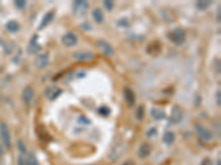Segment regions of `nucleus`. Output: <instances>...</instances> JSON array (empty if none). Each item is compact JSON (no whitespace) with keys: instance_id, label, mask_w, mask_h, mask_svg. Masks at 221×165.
<instances>
[{"instance_id":"1","label":"nucleus","mask_w":221,"mask_h":165,"mask_svg":"<svg viewBox=\"0 0 221 165\" xmlns=\"http://www.w3.org/2000/svg\"><path fill=\"white\" fill-rule=\"evenodd\" d=\"M168 38L173 43L181 44L184 43L186 40V33L182 29L177 28V29H174V30L168 33Z\"/></svg>"},{"instance_id":"2","label":"nucleus","mask_w":221,"mask_h":165,"mask_svg":"<svg viewBox=\"0 0 221 165\" xmlns=\"http://www.w3.org/2000/svg\"><path fill=\"white\" fill-rule=\"evenodd\" d=\"M0 138L2 140L3 145L7 148H9L11 146V135H10V131L8 129V126L3 122L0 123Z\"/></svg>"},{"instance_id":"3","label":"nucleus","mask_w":221,"mask_h":165,"mask_svg":"<svg viewBox=\"0 0 221 165\" xmlns=\"http://www.w3.org/2000/svg\"><path fill=\"white\" fill-rule=\"evenodd\" d=\"M195 130H196L197 134L204 141H211L212 140V133H211L207 128H204L202 124L196 123L195 124Z\"/></svg>"},{"instance_id":"4","label":"nucleus","mask_w":221,"mask_h":165,"mask_svg":"<svg viewBox=\"0 0 221 165\" xmlns=\"http://www.w3.org/2000/svg\"><path fill=\"white\" fill-rule=\"evenodd\" d=\"M97 46L101 49V51L103 52V54H105L106 56H113L114 55V49L113 46L110 45L108 42H106L105 40H99V41L96 42Z\"/></svg>"},{"instance_id":"5","label":"nucleus","mask_w":221,"mask_h":165,"mask_svg":"<svg viewBox=\"0 0 221 165\" xmlns=\"http://www.w3.org/2000/svg\"><path fill=\"white\" fill-rule=\"evenodd\" d=\"M62 43L68 47H72L76 45L77 43V36L75 33L73 32H68L62 36Z\"/></svg>"},{"instance_id":"6","label":"nucleus","mask_w":221,"mask_h":165,"mask_svg":"<svg viewBox=\"0 0 221 165\" xmlns=\"http://www.w3.org/2000/svg\"><path fill=\"white\" fill-rule=\"evenodd\" d=\"M182 110L180 107L178 106H174L173 109H171V113H170V120L173 123H179L182 119Z\"/></svg>"},{"instance_id":"7","label":"nucleus","mask_w":221,"mask_h":165,"mask_svg":"<svg viewBox=\"0 0 221 165\" xmlns=\"http://www.w3.org/2000/svg\"><path fill=\"white\" fill-rule=\"evenodd\" d=\"M34 64L38 67L39 69H42L44 67H47L49 65V54L48 53H44V54H40L37 56L36 61H34Z\"/></svg>"},{"instance_id":"8","label":"nucleus","mask_w":221,"mask_h":165,"mask_svg":"<svg viewBox=\"0 0 221 165\" xmlns=\"http://www.w3.org/2000/svg\"><path fill=\"white\" fill-rule=\"evenodd\" d=\"M41 50V45L38 43V35L34 34L32 36V38L29 42V46H28V52L31 53V54H36L39 51Z\"/></svg>"},{"instance_id":"9","label":"nucleus","mask_w":221,"mask_h":165,"mask_svg":"<svg viewBox=\"0 0 221 165\" xmlns=\"http://www.w3.org/2000/svg\"><path fill=\"white\" fill-rule=\"evenodd\" d=\"M124 98H125L126 104L128 105L130 107H133V106L135 105L136 96H135V94H134V91H133L130 88L126 87L124 89Z\"/></svg>"},{"instance_id":"10","label":"nucleus","mask_w":221,"mask_h":165,"mask_svg":"<svg viewBox=\"0 0 221 165\" xmlns=\"http://www.w3.org/2000/svg\"><path fill=\"white\" fill-rule=\"evenodd\" d=\"M33 97H34V90H33V88L30 87V86H27V87L23 89V91H22V100L27 105H29L33 100Z\"/></svg>"},{"instance_id":"11","label":"nucleus","mask_w":221,"mask_h":165,"mask_svg":"<svg viewBox=\"0 0 221 165\" xmlns=\"http://www.w3.org/2000/svg\"><path fill=\"white\" fill-rule=\"evenodd\" d=\"M54 16H55L54 10H51V11H49V12H47V13L44 14L43 18H42L41 23L39 24V29H40V30H41V29H44L49 23H51V21L54 19Z\"/></svg>"},{"instance_id":"12","label":"nucleus","mask_w":221,"mask_h":165,"mask_svg":"<svg viewBox=\"0 0 221 165\" xmlns=\"http://www.w3.org/2000/svg\"><path fill=\"white\" fill-rule=\"evenodd\" d=\"M62 94V89L60 88H55V87H50L45 89V96L50 99V100H54L55 98H58Z\"/></svg>"},{"instance_id":"13","label":"nucleus","mask_w":221,"mask_h":165,"mask_svg":"<svg viewBox=\"0 0 221 165\" xmlns=\"http://www.w3.org/2000/svg\"><path fill=\"white\" fill-rule=\"evenodd\" d=\"M152 152V148L149 145L148 143H143L141 146H139V150H138V155L141 159H145Z\"/></svg>"},{"instance_id":"14","label":"nucleus","mask_w":221,"mask_h":165,"mask_svg":"<svg viewBox=\"0 0 221 165\" xmlns=\"http://www.w3.org/2000/svg\"><path fill=\"white\" fill-rule=\"evenodd\" d=\"M6 29L9 31L10 33H16L20 30V24L19 22L16 21V20H11L9 21L7 24H6Z\"/></svg>"},{"instance_id":"15","label":"nucleus","mask_w":221,"mask_h":165,"mask_svg":"<svg viewBox=\"0 0 221 165\" xmlns=\"http://www.w3.org/2000/svg\"><path fill=\"white\" fill-rule=\"evenodd\" d=\"M94 57V55L92 52H77L74 54V58L79 61H87L92 60Z\"/></svg>"},{"instance_id":"16","label":"nucleus","mask_w":221,"mask_h":165,"mask_svg":"<svg viewBox=\"0 0 221 165\" xmlns=\"http://www.w3.org/2000/svg\"><path fill=\"white\" fill-rule=\"evenodd\" d=\"M92 16H93L94 21L96 23H103L104 21V13L102 12V10L99 8H95L92 12Z\"/></svg>"},{"instance_id":"17","label":"nucleus","mask_w":221,"mask_h":165,"mask_svg":"<svg viewBox=\"0 0 221 165\" xmlns=\"http://www.w3.org/2000/svg\"><path fill=\"white\" fill-rule=\"evenodd\" d=\"M86 8H87V3L84 2V1L79 0V1L74 2V11H76V12L81 11V13H85Z\"/></svg>"},{"instance_id":"18","label":"nucleus","mask_w":221,"mask_h":165,"mask_svg":"<svg viewBox=\"0 0 221 165\" xmlns=\"http://www.w3.org/2000/svg\"><path fill=\"white\" fill-rule=\"evenodd\" d=\"M150 113H152L153 118L155 120H161V119L165 118V112H164L163 110L158 109V108H153Z\"/></svg>"},{"instance_id":"19","label":"nucleus","mask_w":221,"mask_h":165,"mask_svg":"<svg viewBox=\"0 0 221 165\" xmlns=\"http://www.w3.org/2000/svg\"><path fill=\"white\" fill-rule=\"evenodd\" d=\"M163 140L167 145H170V144H173V142L175 141V133L171 131H167L165 134H164Z\"/></svg>"},{"instance_id":"20","label":"nucleus","mask_w":221,"mask_h":165,"mask_svg":"<svg viewBox=\"0 0 221 165\" xmlns=\"http://www.w3.org/2000/svg\"><path fill=\"white\" fill-rule=\"evenodd\" d=\"M212 3V1H207V0H200L197 2V8L199 10H206L208 7H210V5Z\"/></svg>"},{"instance_id":"21","label":"nucleus","mask_w":221,"mask_h":165,"mask_svg":"<svg viewBox=\"0 0 221 165\" xmlns=\"http://www.w3.org/2000/svg\"><path fill=\"white\" fill-rule=\"evenodd\" d=\"M27 160H28V165H39L37 159L33 156L32 154H28Z\"/></svg>"},{"instance_id":"22","label":"nucleus","mask_w":221,"mask_h":165,"mask_svg":"<svg viewBox=\"0 0 221 165\" xmlns=\"http://www.w3.org/2000/svg\"><path fill=\"white\" fill-rule=\"evenodd\" d=\"M18 164L19 165H28V160H27V156H25V154H22V155H20L19 156Z\"/></svg>"},{"instance_id":"23","label":"nucleus","mask_w":221,"mask_h":165,"mask_svg":"<svg viewBox=\"0 0 221 165\" xmlns=\"http://www.w3.org/2000/svg\"><path fill=\"white\" fill-rule=\"evenodd\" d=\"M144 116V107L143 106H139L137 109V112H136V117H137L138 120H142Z\"/></svg>"},{"instance_id":"24","label":"nucleus","mask_w":221,"mask_h":165,"mask_svg":"<svg viewBox=\"0 0 221 165\" xmlns=\"http://www.w3.org/2000/svg\"><path fill=\"white\" fill-rule=\"evenodd\" d=\"M104 6H105V8L107 9V11H112L113 10V7H114V2L113 1H110V0H105Z\"/></svg>"},{"instance_id":"25","label":"nucleus","mask_w":221,"mask_h":165,"mask_svg":"<svg viewBox=\"0 0 221 165\" xmlns=\"http://www.w3.org/2000/svg\"><path fill=\"white\" fill-rule=\"evenodd\" d=\"M14 5H16L17 8L23 9L25 7V5H27V2L23 1V0H16V1H14Z\"/></svg>"},{"instance_id":"26","label":"nucleus","mask_w":221,"mask_h":165,"mask_svg":"<svg viewBox=\"0 0 221 165\" xmlns=\"http://www.w3.org/2000/svg\"><path fill=\"white\" fill-rule=\"evenodd\" d=\"M99 111V113H102L103 116H107L108 113H110V109H108L106 106H103V107H101Z\"/></svg>"},{"instance_id":"27","label":"nucleus","mask_w":221,"mask_h":165,"mask_svg":"<svg viewBox=\"0 0 221 165\" xmlns=\"http://www.w3.org/2000/svg\"><path fill=\"white\" fill-rule=\"evenodd\" d=\"M79 122H80V123L90 124V123H91V120H90V119H87L86 117H84V116H81L80 118H79Z\"/></svg>"},{"instance_id":"28","label":"nucleus","mask_w":221,"mask_h":165,"mask_svg":"<svg viewBox=\"0 0 221 165\" xmlns=\"http://www.w3.org/2000/svg\"><path fill=\"white\" fill-rule=\"evenodd\" d=\"M18 146H19L20 151H21L22 153H23V154H25V153H27V150H25V143L22 142V141H19V142H18Z\"/></svg>"},{"instance_id":"29","label":"nucleus","mask_w":221,"mask_h":165,"mask_svg":"<svg viewBox=\"0 0 221 165\" xmlns=\"http://www.w3.org/2000/svg\"><path fill=\"white\" fill-rule=\"evenodd\" d=\"M201 165H212V162H211V160L209 159H204V161H202Z\"/></svg>"},{"instance_id":"30","label":"nucleus","mask_w":221,"mask_h":165,"mask_svg":"<svg viewBox=\"0 0 221 165\" xmlns=\"http://www.w3.org/2000/svg\"><path fill=\"white\" fill-rule=\"evenodd\" d=\"M220 96H221V93L218 91V93H217V104H218V106H220Z\"/></svg>"},{"instance_id":"31","label":"nucleus","mask_w":221,"mask_h":165,"mask_svg":"<svg viewBox=\"0 0 221 165\" xmlns=\"http://www.w3.org/2000/svg\"><path fill=\"white\" fill-rule=\"evenodd\" d=\"M123 165H133V163L132 162H126V163H124Z\"/></svg>"},{"instance_id":"32","label":"nucleus","mask_w":221,"mask_h":165,"mask_svg":"<svg viewBox=\"0 0 221 165\" xmlns=\"http://www.w3.org/2000/svg\"><path fill=\"white\" fill-rule=\"evenodd\" d=\"M1 153H2V148H0V154H1Z\"/></svg>"},{"instance_id":"33","label":"nucleus","mask_w":221,"mask_h":165,"mask_svg":"<svg viewBox=\"0 0 221 165\" xmlns=\"http://www.w3.org/2000/svg\"><path fill=\"white\" fill-rule=\"evenodd\" d=\"M218 165H221V162H220V161H218Z\"/></svg>"}]
</instances>
